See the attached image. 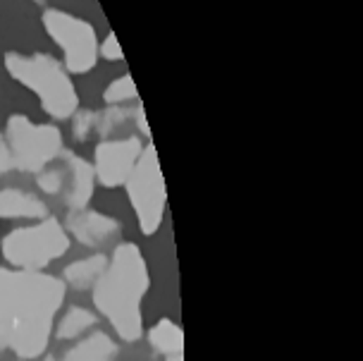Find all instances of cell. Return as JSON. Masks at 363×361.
I'll return each instance as SVG.
<instances>
[{"mask_svg":"<svg viewBox=\"0 0 363 361\" xmlns=\"http://www.w3.org/2000/svg\"><path fill=\"white\" fill-rule=\"evenodd\" d=\"M12 170H15V158H12L8 141H5V137L0 134V175H8Z\"/></svg>","mask_w":363,"mask_h":361,"instance_id":"21","label":"cell"},{"mask_svg":"<svg viewBox=\"0 0 363 361\" xmlns=\"http://www.w3.org/2000/svg\"><path fill=\"white\" fill-rule=\"evenodd\" d=\"M134 118H136V125H139V132L141 134H146L148 137V122H146V113H144V108H136V113H134Z\"/></svg>","mask_w":363,"mask_h":361,"instance_id":"22","label":"cell"},{"mask_svg":"<svg viewBox=\"0 0 363 361\" xmlns=\"http://www.w3.org/2000/svg\"><path fill=\"white\" fill-rule=\"evenodd\" d=\"M115 354L118 345L113 343V338L106 333H94L65 352L62 361H113Z\"/></svg>","mask_w":363,"mask_h":361,"instance_id":"13","label":"cell"},{"mask_svg":"<svg viewBox=\"0 0 363 361\" xmlns=\"http://www.w3.org/2000/svg\"><path fill=\"white\" fill-rule=\"evenodd\" d=\"M45 34L62 50V67L69 74H84L99 62V38L94 24L60 8H48L41 17Z\"/></svg>","mask_w":363,"mask_h":361,"instance_id":"7","label":"cell"},{"mask_svg":"<svg viewBox=\"0 0 363 361\" xmlns=\"http://www.w3.org/2000/svg\"><path fill=\"white\" fill-rule=\"evenodd\" d=\"M3 65L15 82L36 94L43 113L55 120H69L79 111V94L72 77L55 57L45 53H5Z\"/></svg>","mask_w":363,"mask_h":361,"instance_id":"3","label":"cell"},{"mask_svg":"<svg viewBox=\"0 0 363 361\" xmlns=\"http://www.w3.org/2000/svg\"><path fill=\"white\" fill-rule=\"evenodd\" d=\"M151 287V273L141 249L134 242L118 244L108 266L91 292L96 309L106 316L113 331L125 343H136L144 335L141 301Z\"/></svg>","mask_w":363,"mask_h":361,"instance_id":"2","label":"cell"},{"mask_svg":"<svg viewBox=\"0 0 363 361\" xmlns=\"http://www.w3.org/2000/svg\"><path fill=\"white\" fill-rule=\"evenodd\" d=\"M60 158H62V175H65V187H62L65 204L72 211L86 209L91 199H94V187H96L94 165L86 158L69 151H62Z\"/></svg>","mask_w":363,"mask_h":361,"instance_id":"9","label":"cell"},{"mask_svg":"<svg viewBox=\"0 0 363 361\" xmlns=\"http://www.w3.org/2000/svg\"><path fill=\"white\" fill-rule=\"evenodd\" d=\"M65 230H67V235H72L77 242L86 244V247H101V244L110 242L118 235L120 223L106 213H99V211L82 209V211H72V213L67 216Z\"/></svg>","mask_w":363,"mask_h":361,"instance_id":"10","label":"cell"},{"mask_svg":"<svg viewBox=\"0 0 363 361\" xmlns=\"http://www.w3.org/2000/svg\"><path fill=\"white\" fill-rule=\"evenodd\" d=\"M5 141H8L15 170L38 175L62 153V132L55 125L29 120L27 115H10L5 125Z\"/></svg>","mask_w":363,"mask_h":361,"instance_id":"5","label":"cell"},{"mask_svg":"<svg viewBox=\"0 0 363 361\" xmlns=\"http://www.w3.org/2000/svg\"><path fill=\"white\" fill-rule=\"evenodd\" d=\"M136 99H139V94H136V84L132 79V74H122L118 79H113L106 87V91H103V101L108 106H127V103H132Z\"/></svg>","mask_w":363,"mask_h":361,"instance_id":"16","label":"cell"},{"mask_svg":"<svg viewBox=\"0 0 363 361\" xmlns=\"http://www.w3.org/2000/svg\"><path fill=\"white\" fill-rule=\"evenodd\" d=\"M34 3H41V0H34Z\"/></svg>","mask_w":363,"mask_h":361,"instance_id":"24","label":"cell"},{"mask_svg":"<svg viewBox=\"0 0 363 361\" xmlns=\"http://www.w3.org/2000/svg\"><path fill=\"white\" fill-rule=\"evenodd\" d=\"M19 361H22V359H19Z\"/></svg>","mask_w":363,"mask_h":361,"instance_id":"25","label":"cell"},{"mask_svg":"<svg viewBox=\"0 0 363 361\" xmlns=\"http://www.w3.org/2000/svg\"><path fill=\"white\" fill-rule=\"evenodd\" d=\"M38 189H43L45 194H62V187H65V175H62V167H45L36 175Z\"/></svg>","mask_w":363,"mask_h":361,"instance_id":"17","label":"cell"},{"mask_svg":"<svg viewBox=\"0 0 363 361\" xmlns=\"http://www.w3.org/2000/svg\"><path fill=\"white\" fill-rule=\"evenodd\" d=\"M106 266H108L106 254H91V256H86V259L69 263L62 273V282L72 289H89L99 282Z\"/></svg>","mask_w":363,"mask_h":361,"instance_id":"12","label":"cell"},{"mask_svg":"<svg viewBox=\"0 0 363 361\" xmlns=\"http://www.w3.org/2000/svg\"><path fill=\"white\" fill-rule=\"evenodd\" d=\"M74 137L77 139H86L91 132H96V111H77L74 115Z\"/></svg>","mask_w":363,"mask_h":361,"instance_id":"19","label":"cell"},{"mask_svg":"<svg viewBox=\"0 0 363 361\" xmlns=\"http://www.w3.org/2000/svg\"><path fill=\"white\" fill-rule=\"evenodd\" d=\"M0 251L12 268L43 270L69 251V235L62 223L50 216L29 228L8 232L0 242Z\"/></svg>","mask_w":363,"mask_h":361,"instance_id":"4","label":"cell"},{"mask_svg":"<svg viewBox=\"0 0 363 361\" xmlns=\"http://www.w3.org/2000/svg\"><path fill=\"white\" fill-rule=\"evenodd\" d=\"M127 111L122 106H110L108 111L96 113V130L99 132H113L115 127L127 120Z\"/></svg>","mask_w":363,"mask_h":361,"instance_id":"18","label":"cell"},{"mask_svg":"<svg viewBox=\"0 0 363 361\" xmlns=\"http://www.w3.org/2000/svg\"><path fill=\"white\" fill-rule=\"evenodd\" d=\"M48 218V206L31 191L0 189V221H43Z\"/></svg>","mask_w":363,"mask_h":361,"instance_id":"11","label":"cell"},{"mask_svg":"<svg viewBox=\"0 0 363 361\" xmlns=\"http://www.w3.org/2000/svg\"><path fill=\"white\" fill-rule=\"evenodd\" d=\"M129 204L134 209L136 223L139 230L146 237H151L158 232L160 223L165 218V206H167V189H165V177L158 163V153L155 146L148 144L141 153V158L136 160L132 175L125 182Z\"/></svg>","mask_w":363,"mask_h":361,"instance_id":"6","label":"cell"},{"mask_svg":"<svg viewBox=\"0 0 363 361\" xmlns=\"http://www.w3.org/2000/svg\"><path fill=\"white\" fill-rule=\"evenodd\" d=\"M144 153V144L139 137L125 139H103L94 151V172L96 182H101L108 189L125 187L127 177L132 175L136 160Z\"/></svg>","mask_w":363,"mask_h":361,"instance_id":"8","label":"cell"},{"mask_svg":"<svg viewBox=\"0 0 363 361\" xmlns=\"http://www.w3.org/2000/svg\"><path fill=\"white\" fill-rule=\"evenodd\" d=\"M99 57H103V60H108V62H120L122 57H125L122 55L118 36H115L113 31H110V34L99 43Z\"/></svg>","mask_w":363,"mask_h":361,"instance_id":"20","label":"cell"},{"mask_svg":"<svg viewBox=\"0 0 363 361\" xmlns=\"http://www.w3.org/2000/svg\"><path fill=\"white\" fill-rule=\"evenodd\" d=\"M146 338H148V345L158 354H163V357H172V354L184 352V333H182V328L170 318H160L158 323L148 328Z\"/></svg>","mask_w":363,"mask_h":361,"instance_id":"14","label":"cell"},{"mask_svg":"<svg viewBox=\"0 0 363 361\" xmlns=\"http://www.w3.org/2000/svg\"><path fill=\"white\" fill-rule=\"evenodd\" d=\"M167 361H184V357L182 354H172V357H167Z\"/></svg>","mask_w":363,"mask_h":361,"instance_id":"23","label":"cell"},{"mask_svg":"<svg viewBox=\"0 0 363 361\" xmlns=\"http://www.w3.org/2000/svg\"><path fill=\"white\" fill-rule=\"evenodd\" d=\"M96 323V313H91L89 309L82 306H69L62 313V318L57 321V338L60 340H74L89 331Z\"/></svg>","mask_w":363,"mask_h":361,"instance_id":"15","label":"cell"},{"mask_svg":"<svg viewBox=\"0 0 363 361\" xmlns=\"http://www.w3.org/2000/svg\"><path fill=\"white\" fill-rule=\"evenodd\" d=\"M65 294L67 285L55 275L0 266V347L22 361L41 357Z\"/></svg>","mask_w":363,"mask_h":361,"instance_id":"1","label":"cell"}]
</instances>
